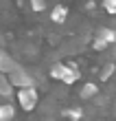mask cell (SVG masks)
<instances>
[{
  "mask_svg": "<svg viewBox=\"0 0 116 121\" xmlns=\"http://www.w3.org/2000/svg\"><path fill=\"white\" fill-rule=\"evenodd\" d=\"M50 75H53L55 79L64 82L66 86H70V84H75V82L79 79V73H77V68L66 66V64H55V66L50 68Z\"/></svg>",
  "mask_w": 116,
  "mask_h": 121,
  "instance_id": "6da1fadb",
  "label": "cell"
},
{
  "mask_svg": "<svg viewBox=\"0 0 116 121\" xmlns=\"http://www.w3.org/2000/svg\"><path fill=\"white\" fill-rule=\"evenodd\" d=\"M18 101L22 106V110H33L40 101V95L35 90V86H22L18 90Z\"/></svg>",
  "mask_w": 116,
  "mask_h": 121,
  "instance_id": "7a4b0ae2",
  "label": "cell"
},
{
  "mask_svg": "<svg viewBox=\"0 0 116 121\" xmlns=\"http://www.w3.org/2000/svg\"><path fill=\"white\" fill-rule=\"evenodd\" d=\"M9 82L13 84V88H16V86H18V88H22V86H33V84H35V79L26 73L22 66H18L13 73H9Z\"/></svg>",
  "mask_w": 116,
  "mask_h": 121,
  "instance_id": "3957f363",
  "label": "cell"
},
{
  "mask_svg": "<svg viewBox=\"0 0 116 121\" xmlns=\"http://www.w3.org/2000/svg\"><path fill=\"white\" fill-rule=\"evenodd\" d=\"M18 66H20V64H18L16 60H13L11 55L4 51V48H0V70L9 75V73H13V70H16Z\"/></svg>",
  "mask_w": 116,
  "mask_h": 121,
  "instance_id": "277c9868",
  "label": "cell"
},
{
  "mask_svg": "<svg viewBox=\"0 0 116 121\" xmlns=\"http://www.w3.org/2000/svg\"><path fill=\"white\" fill-rule=\"evenodd\" d=\"M94 38L103 40L105 44L110 46V44H114V42H116V31H114V29H107V26H101V29L96 31V35H94Z\"/></svg>",
  "mask_w": 116,
  "mask_h": 121,
  "instance_id": "5b68a950",
  "label": "cell"
},
{
  "mask_svg": "<svg viewBox=\"0 0 116 121\" xmlns=\"http://www.w3.org/2000/svg\"><path fill=\"white\" fill-rule=\"evenodd\" d=\"M66 18H68V9H66L64 4H57L55 9H53V13H50V20H53V22H57V24L66 22Z\"/></svg>",
  "mask_w": 116,
  "mask_h": 121,
  "instance_id": "8992f818",
  "label": "cell"
},
{
  "mask_svg": "<svg viewBox=\"0 0 116 121\" xmlns=\"http://www.w3.org/2000/svg\"><path fill=\"white\" fill-rule=\"evenodd\" d=\"M11 92H13V84L9 82V75L0 70V95H4V97H11Z\"/></svg>",
  "mask_w": 116,
  "mask_h": 121,
  "instance_id": "52a82bcc",
  "label": "cell"
},
{
  "mask_svg": "<svg viewBox=\"0 0 116 121\" xmlns=\"http://www.w3.org/2000/svg\"><path fill=\"white\" fill-rule=\"evenodd\" d=\"M13 117H16V108L11 104L0 106V121H13Z\"/></svg>",
  "mask_w": 116,
  "mask_h": 121,
  "instance_id": "ba28073f",
  "label": "cell"
},
{
  "mask_svg": "<svg viewBox=\"0 0 116 121\" xmlns=\"http://www.w3.org/2000/svg\"><path fill=\"white\" fill-rule=\"evenodd\" d=\"M99 92V88H96V84H85V86L81 88V97L83 99H92L94 95Z\"/></svg>",
  "mask_w": 116,
  "mask_h": 121,
  "instance_id": "9c48e42d",
  "label": "cell"
},
{
  "mask_svg": "<svg viewBox=\"0 0 116 121\" xmlns=\"http://www.w3.org/2000/svg\"><path fill=\"white\" fill-rule=\"evenodd\" d=\"M31 9L33 11H44L46 9V0H31Z\"/></svg>",
  "mask_w": 116,
  "mask_h": 121,
  "instance_id": "30bf717a",
  "label": "cell"
},
{
  "mask_svg": "<svg viewBox=\"0 0 116 121\" xmlns=\"http://www.w3.org/2000/svg\"><path fill=\"white\" fill-rule=\"evenodd\" d=\"M103 7H105V11L116 13V0H103Z\"/></svg>",
  "mask_w": 116,
  "mask_h": 121,
  "instance_id": "8fae6325",
  "label": "cell"
},
{
  "mask_svg": "<svg viewBox=\"0 0 116 121\" xmlns=\"http://www.w3.org/2000/svg\"><path fill=\"white\" fill-rule=\"evenodd\" d=\"M112 70H114L112 64H110V66H105V68H103V73H101V79H107V77L112 75Z\"/></svg>",
  "mask_w": 116,
  "mask_h": 121,
  "instance_id": "7c38bea8",
  "label": "cell"
},
{
  "mask_svg": "<svg viewBox=\"0 0 116 121\" xmlns=\"http://www.w3.org/2000/svg\"><path fill=\"white\" fill-rule=\"evenodd\" d=\"M68 117L70 119H79V117H81V110H79V108L77 110H68Z\"/></svg>",
  "mask_w": 116,
  "mask_h": 121,
  "instance_id": "4fadbf2b",
  "label": "cell"
}]
</instances>
